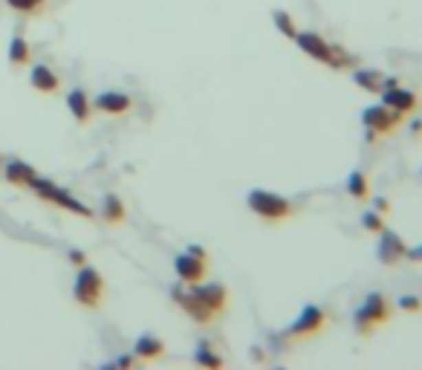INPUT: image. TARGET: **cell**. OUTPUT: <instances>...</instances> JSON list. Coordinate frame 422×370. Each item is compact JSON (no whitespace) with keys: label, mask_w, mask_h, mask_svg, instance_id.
Here are the masks:
<instances>
[{"label":"cell","mask_w":422,"mask_h":370,"mask_svg":"<svg viewBox=\"0 0 422 370\" xmlns=\"http://www.w3.org/2000/svg\"><path fill=\"white\" fill-rule=\"evenodd\" d=\"M295 41H298L301 52H307L309 58H315V61H321V64L333 67V70H344V67L350 64V56H347V52H344L342 47L327 44V41L321 38L318 32H298V35H295Z\"/></svg>","instance_id":"obj_1"},{"label":"cell","mask_w":422,"mask_h":370,"mask_svg":"<svg viewBox=\"0 0 422 370\" xmlns=\"http://www.w3.org/2000/svg\"><path fill=\"white\" fill-rule=\"evenodd\" d=\"M249 209L269 223L289 220V217L295 214V205L289 200H284L280 194H272V191H263V188L249 191Z\"/></svg>","instance_id":"obj_2"},{"label":"cell","mask_w":422,"mask_h":370,"mask_svg":"<svg viewBox=\"0 0 422 370\" xmlns=\"http://www.w3.org/2000/svg\"><path fill=\"white\" fill-rule=\"evenodd\" d=\"M390 315H393L390 301H388L382 292H370L368 298L362 301V307L356 310L353 324H356V330H359V333H370V330H376V327L388 324V321H390Z\"/></svg>","instance_id":"obj_3"},{"label":"cell","mask_w":422,"mask_h":370,"mask_svg":"<svg viewBox=\"0 0 422 370\" xmlns=\"http://www.w3.org/2000/svg\"><path fill=\"white\" fill-rule=\"evenodd\" d=\"M402 119H405L402 113L390 111V107H385V104L364 107V111H362V125L368 128V142H376L379 136L393 133V128H397Z\"/></svg>","instance_id":"obj_4"},{"label":"cell","mask_w":422,"mask_h":370,"mask_svg":"<svg viewBox=\"0 0 422 370\" xmlns=\"http://www.w3.org/2000/svg\"><path fill=\"white\" fill-rule=\"evenodd\" d=\"M327 310L324 307H318V304H307L304 310H301V315L292 321V327L284 333L287 338H292V341H298V338H309V336H315V333H321L327 327Z\"/></svg>","instance_id":"obj_5"},{"label":"cell","mask_w":422,"mask_h":370,"mask_svg":"<svg viewBox=\"0 0 422 370\" xmlns=\"http://www.w3.org/2000/svg\"><path fill=\"white\" fill-rule=\"evenodd\" d=\"M102 292H104V281L93 266H84L78 272V278L73 284V295L81 307H98L102 304Z\"/></svg>","instance_id":"obj_6"},{"label":"cell","mask_w":422,"mask_h":370,"mask_svg":"<svg viewBox=\"0 0 422 370\" xmlns=\"http://www.w3.org/2000/svg\"><path fill=\"white\" fill-rule=\"evenodd\" d=\"M32 188L38 191V197H44V200H49V203H58V205H64L67 211H76V214H81V217H93V211L87 209V205H81L78 200H73V197H69L64 188H58L55 183L35 180V183H32Z\"/></svg>","instance_id":"obj_7"},{"label":"cell","mask_w":422,"mask_h":370,"mask_svg":"<svg viewBox=\"0 0 422 370\" xmlns=\"http://www.w3.org/2000/svg\"><path fill=\"white\" fill-rule=\"evenodd\" d=\"M382 104L385 107H390V111H397V113H402V116H408V113H414L417 111V93H411V90H402V87H397L393 81H385L382 84Z\"/></svg>","instance_id":"obj_8"},{"label":"cell","mask_w":422,"mask_h":370,"mask_svg":"<svg viewBox=\"0 0 422 370\" xmlns=\"http://www.w3.org/2000/svg\"><path fill=\"white\" fill-rule=\"evenodd\" d=\"M191 295L200 298L203 304H206L211 312H214V315H220L223 310H226V304H229V290H226L223 284H200V286L194 284Z\"/></svg>","instance_id":"obj_9"},{"label":"cell","mask_w":422,"mask_h":370,"mask_svg":"<svg viewBox=\"0 0 422 370\" xmlns=\"http://www.w3.org/2000/svg\"><path fill=\"white\" fill-rule=\"evenodd\" d=\"M174 269H177V275H179V281H186V284H200L203 278H206V257H197V255H191V252H186V255H179L177 260H174Z\"/></svg>","instance_id":"obj_10"},{"label":"cell","mask_w":422,"mask_h":370,"mask_svg":"<svg viewBox=\"0 0 422 370\" xmlns=\"http://www.w3.org/2000/svg\"><path fill=\"white\" fill-rule=\"evenodd\" d=\"M174 298L179 301V307L186 310V312L191 315V319H194L197 324H211V321L217 319V315L211 312V310H208V307H206V304H203V301L197 298V295H191V292H179V290H177V292H174Z\"/></svg>","instance_id":"obj_11"},{"label":"cell","mask_w":422,"mask_h":370,"mask_svg":"<svg viewBox=\"0 0 422 370\" xmlns=\"http://www.w3.org/2000/svg\"><path fill=\"white\" fill-rule=\"evenodd\" d=\"M408 255V246L393 235V231H388L385 229V235H382V243H379V260H382V264H397V260H402Z\"/></svg>","instance_id":"obj_12"},{"label":"cell","mask_w":422,"mask_h":370,"mask_svg":"<svg viewBox=\"0 0 422 370\" xmlns=\"http://www.w3.org/2000/svg\"><path fill=\"white\" fill-rule=\"evenodd\" d=\"M90 107L119 116V113H124V111H131V95H128V93H102V95H96V102H93Z\"/></svg>","instance_id":"obj_13"},{"label":"cell","mask_w":422,"mask_h":370,"mask_svg":"<svg viewBox=\"0 0 422 370\" xmlns=\"http://www.w3.org/2000/svg\"><path fill=\"white\" fill-rule=\"evenodd\" d=\"M3 176H6L12 185H26V188H32V183L38 180V174L30 165H26V162H9Z\"/></svg>","instance_id":"obj_14"},{"label":"cell","mask_w":422,"mask_h":370,"mask_svg":"<svg viewBox=\"0 0 422 370\" xmlns=\"http://www.w3.org/2000/svg\"><path fill=\"white\" fill-rule=\"evenodd\" d=\"M30 81H32V87L38 93H55V90H58V84H61L58 76H55L49 67H32Z\"/></svg>","instance_id":"obj_15"},{"label":"cell","mask_w":422,"mask_h":370,"mask_svg":"<svg viewBox=\"0 0 422 370\" xmlns=\"http://www.w3.org/2000/svg\"><path fill=\"white\" fill-rule=\"evenodd\" d=\"M133 350H136L139 359H159V356L165 353V345H162L159 338H153V336H142V338L136 341Z\"/></svg>","instance_id":"obj_16"},{"label":"cell","mask_w":422,"mask_h":370,"mask_svg":"<svg viewBox=\"0 0 422 370\" xmlns=\"http://www.w3.org/2000/svg\"><path fill=\"white\" fill-rule=\"evenodd\" d=\"M67 104H69V111H73V116L78 122H87L90 119V102H87V95H84V90H73V93H69Z\"/></svg>","instance_id":"obj_17"},{"label":"cell","mask_w":422,"mask_h":370,"mask_svg":"<svg viewBox=\"0 0 422 370\" xmlns=\"http://www.w3.org/2000/svg\"><path fill=\"white\" fill-rule=\"evenodd\" d=\"M347 191H350V197L353 200H364L370 194V185H368V176L364 174H350V180H347Z\"/></svg>","instance_id":"obj_18"},{"label":"cell","mask_w":422,"mask_h":370,"mask_svg":"<svg viewBox=\"0 0 422 370\" xmlns=\"http://www.w3.org/2000/svg\"><path fill=\"white\" fill-rule=\"evenodd\" d=\"M9 61L23 67L26 61H30V44H26L23 38H12V47H9Z\"/></svg>","instance_id":"obj_19"},{"label":"cell","mask_w":422,"mask_h":370,"mask_svg":"<svg viewBox=\"0 0 422 370\" xmlns=\"http://www.w3.org/2000/svg\"><path fill=\"white\" fill-rule=\"evenodd\" d=\"M104 217H107V223L110 226H116V223H122L124 220V205H122V200L119 197H113V194H110L107 200H104Z\"/></svg>","instance_id":"obj_20"},{"label":"cell","mask_w":422,"mask_h":370,"mask_svg":"<svg viewBox=\"0 0 422 370\" xmlns=\"http://www.w3.org/2000/svg\"><path fill=\"white\" fill-rule=\"evenodd\" d=\"M356 84H362L368 93H379L382 90V78H379V73H373V70H359L356 73Z\"/></svg>","instance_id":"obj_21"},{"label":"cell","mask_w":422,"mask_h":370,"mask_svg":"<svg viewBox=\"0 0 422 370\" xmlns=\"http://www.w3.org/2000/svg\"><path fill=\"white\" fill-rule=\"evenodd\" d=\"M200 365H206V367H223V359L220 356H214L208 350V345H200V350H197V356H194Z\"/></svg>","instance_id":"obj_22"},{"label":"cell","mask_w":422,"mask_h":370,"mask_svg":"<svg viewBox=\"0 0 422 370\" xmlns=\"http://www.w3.org/2000/svg\"><path fill=\"white\" fill-rule=\"evenodd\" d=\"M275 23H278V30L280 32H284L287 38H295V35H298V30H295V23H292V18L287 15V12H275Z\"/></svg>","instance_id":"obj_23"},{"label":"cell","mask_w":422,"mask_h":370,"mask_svg":"<svg viewBox=\"0 0 422 370\" xmlns=\"http://www.w3.org/2000/svg\"><path fill=\"white\" fill-rule=\"evenodd\" d=\"M362 226H364V229H370V231H379V235L385 231V223L379 220V217H376L373 211H364V214H362Z\"/></svg>","instance_id":"obj_24"},{"label":"cell","mask_w":422,"mask_h":370,"mask_svg":"<svg viewBox=\"0 0 422 370\" xmlns=\"http://www.w3.org/2000/svg\"><path fill=\"white\" fill-rule=\"evenodd\" d=\"M399 307L402 310H411V312H419L422 310V301L417 295H405V298H399Z\"/></svg>","instance_id":"obj_25"},{"label":"cell","mask_w":422,"mask_h":370,"mask_svg":"<svg viewBox=\"0 0 422 370\" xmlns=\"http://www.w3.org/2000/svg\"><path fill=\"white\" fill-rule=\"evenodd\" d=\"M6 3H9L12 9H18V12H35V9H38L35 0H6Z\"/></svg>","instance_id":"obj_26"},{"label":"cell","mask_w":422,"mask_h":370,"mask_svg":"<svg viewBox=\"0 0 422 370\" xmlns=\"http://www.w3.org/2000/svg\"><path fill=\"white\" fill-rule=\"evenodd\" d=\"M376 211H379V214H388V211H390V203H388V200H379V203H376Z\"/></svg>","instance_id":"obj_27"},{"label":"cell","mask_w":422,"mask_h":370,"mask_svg":"<svg viewBox=\"0 0 422 370\" xmlns=\"http://www.w3.org/2000/svg\"><path fill=\"white\" fill-rule=\"evenodd\" d=\"M405 257H411V260H422V246H417V249H411Z\"/></svg>","instance_id":"obj_28"},{"label":"cell","mask_w":422,"mask_h":370,"mask_svg":"<svg viewBox=\"0 0 422 370\" xmlns=\"http://www.w3.org/2000/svg\"><path fill=\"white\" fill-rule=\"evenodd\" d=\"M69 260H73V264H84V252H73V255H69Z\"/></svg>","instance_id":"obj_29"},{"label":"cell","mask_w":422,"mask_h":370,"mask_svg":"<svg viewBox=\"0 0 422 370\" xmlns=\"http://www.w3.org/2000/svg\"><path fill=\"white\" fill-rule=\"evenodd\" d=\"M35 3H38V6H41V3H44V0H35Z\"/></svg>","instance_id":"obj_30"}]
</instances>
